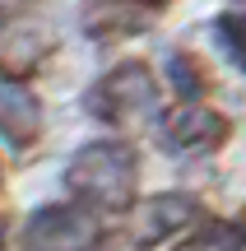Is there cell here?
Masks as SVG:
<instances>
[{"label": "cell", "instance_id": "2", "mask_svg": "<svg viewBox=\"0 0 246 251\" xmlns=\"http://www.w3.org/2000/svg\"><path fill=\"white\" fill-rule=\"evenodd\" d=\"M84 112L112 130H144L163 121V93L158 75L144 61H121L84 93Z\"/></svg>", "mask_w": 246, "mask_h": 251}, {"label": "cell", "instance_id": "11", "mask_svg": "<svg viewBox=\"0 0 246 251\" xmlns=\"http://www.w3.org/2000/svg\"><path fill=\"white\" fill-rule=\"evenodd\" d=\"M214 33H219L223 51H228L232 61L246 70V14H242V9H228V14H219V19H214Z\"/></svg>", "mask_w": 246, "mask_h": 251}, {"label": "cell", "instance_id": "12", "mask_svg": "<svg viewBox=\"0 0 246 251\" xmlns=\"http://www.w3.org/2000/svg\"><path fill=\"white\" fill-rule=\"evenodd\" d=\"M237 224H242V233H246V205H242V214H237Z\"/></svg>", "mask_w": 246, "mask_h": 251}, {"label": "cell", "instance_id": "7", "mask_svg": "<svg viewBox=\"0 0 246 251\" xmlns=\"http://www.w3.org/2000/svg\"><path fill=\"white\" fill-rule=\"evenodd\" d=\"M0 135H5L14 149H28V144H37V135H42V102H37V93L28 89L23 79H14V75H0Z\"/></svg>", "mask_w": 246, "mask_h": 251}, {"label": "cell", "instance_id": "1", "mask_svg": "<svg viewBox=\"0 0 246 251\" xmlns=\"http://www.w3.org/2000/svg\"><path fill=\"white\" fill-rule=\"evenodd\" d=\"M74 205L93 214H130L139 196V158L126 140H93L65 163Z\"/></svg>", "mask_w": 246, "mask_h": 251}, {"label": "cell", "instance_id": "6", "mask_svg": "<svg viewBox=\"0 0 246 251\" xmlns=\"http://www.w3.org/2000/svg\"><path fill=\"white\" fill-rule=\"evenodd\" d=\"M172 0H84L79 24L98 42H116V37H135L144 28H154V19Z\"/></svg>", "mask_w": 246, "mask_h": 251}, {"label": "cell", "instance_id": "8", "mask_svg": "<svg viewBox=\"0 0 246 251\" xmlns=\"http://www.w3.org/2000/svg\"><path fill=\"white\" fill-rule=\"evenodd\" d=\"M46 51H51V37L37 24H23V19H19V24H9L5 33H0V75L28 79V75L46 61Z\"/></svg>", "mask_w": 246, "mask_h": 251}, {"label": "cell", "instance_id": "9", "mask_svg": "<svg viewBox=\"0 0 246 251\" xmlns=\"http://www.w3.org/2000/svg\"><path fill=\"white\" fill-rule=\"evenodd\" d=\"M242 247H246L242 224H228V219H204V224H195V237H191L181 251H242Z\"/></svg>", "mask_w": 246, "mask_h": 251}, {"label": "cell", "instance_id": "13", "mask_svg": "<svg viewBox=\"0 0 246 251\" xmlns=\"http://www.w3.org/2000/svg\"><path fill=\"white\" fill-rule=\"evenodd\" d=\"M0 251H5V219H0Z\"/></svg>", "mask_w": 246, "mask_h": 251}, {"label": "cell", "instance_id": "5", "mask_svg": "<svg viewBox=\"0 0 246 251\" xmlns=\"http://www.w3.org/2000/svg\"><path fill=\"white\" fill-rule=\"evenodd\" d=\"M200 219V200L186 196V191H163V196L144 200L126 214V242L130 247H154V242H167L177 237L181 228H195Z\"/></svg>", "mask_w": 246, "mask_h": 251}, {"label": "cell", "instance_id": "3", "mask_svg": "<svg viewBox=\"0 0 246 251\" xmlns=\"http://www.w3.org/2000/svg\"><path fill=\"white\" fill-rule=\"evenodd\" d=\"M102 224L84 205H42L23 224V251H98Z\"/></svg>", "mask_w": 246, "mask_h": 251}, {"label": "cell", "instance_id": "4", "mask_svg": "<svg viewBox=\"0 0 246 251\" xmlns=\"http://www.w3.org/2000/svg\"><path fill=\"white\" fill-rule=\"evenodd\" d=\"M228 135L232 121L214 112L209 102H177L158 121V140L167 144V153H214L228 144Z\"/></svg>", "mask_w": 246, "mask_h": 251}, {"label": "cell", "instance_id": "10", "mask_svg": "<svg viewBox=\"0 0 246 251\" xmlns=\"http://www.w3.org/2000/svg\"><path fill=\"white\" fill-rule=\"evenodd\" d=\"M172 84L177 93H181V102H204V89H209V79H204V65L191 61L186 51H172Z\"/></svg>", "mask_w": 246, "mask_h": 251}]
</instances>
